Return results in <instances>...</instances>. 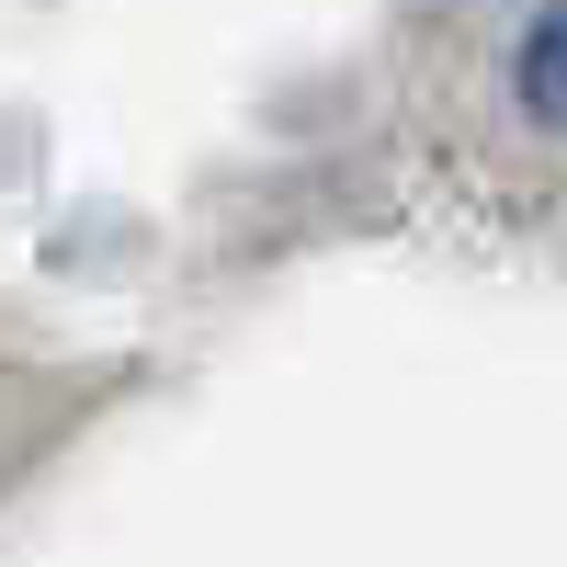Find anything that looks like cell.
<instances>
[{"label":"cell","mask_w":567,"mask_h":567,"mask_svg":"<svg viewBox=\"0 0 567 567\" xmlns=\"http://www.w3.org/2000/svg\"><path fill=\"white\" fill-rule=\"evenodd\" d=\"M523 114L534 125H567V12H545L534 45H523Z\"/></svg>","instance_id":"cell-1"}]
</instances>
